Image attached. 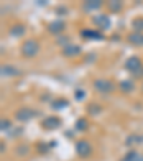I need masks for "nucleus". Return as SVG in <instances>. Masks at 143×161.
I'll return each instance as SVG.
<instances>
[{"label":"nucleus","mask_w":143,"mask_h":161,"mask_svg":"<svg viewBox=\"0 0 143 161\" xmlns=\"http://www.w3.org/2000/svg\"><path fill=\"white\" fill-rule=\"evenodd\" d=\"M39 49H40L39 42L34 39H29V40H26L23 43V46H22V53L26 58H33L37 55Z\"/></svg>","instance_id":"nucleus-1"},{"label":"nucleus","mask_w":143,"mask_h":161,"mask_svg":"<svg viewBox=\"0 0 143 161\" xmlns=\"http://www.w3.org/2000/svg\"><path fill=\"white\" fill-rule=\"evenodd\" d=\"M125 66L127 68V69L132 72V74L136 76L137 74H139V70H142L143 69V66H142V60L139 59L137 56H132V58H129V59L126 60V64H125Z\"/></svg>","instance_id":"nucleus-2"},{"label":"nucleus","mask_w":143,"mask_h":161,"mask_svg":"<svg viewBox=\"0 0 143 161\" xmlns=\"http://www.w3.org/2000/svg\"><path fill=\"white\" fill-rule=\"evenodd\" d=\"M94 89H97L99 92H102V94H107V92H112V91L115 89V86L110 80L97 79L96 82H94Z\"/></svg>","instance_id":"nucleus-3"},{"label":"nucleus","mask_w":143,"mask_h":161,"mask_svg":"<svg viewBox=\"0 0 143 161\" xmlns=\"http://www.w3.org/2000/svg\"><path fill=\"white\" fill-rule=\"evenodd\" d=\"M76 151L80 157H87L92 153V147H90V144L87 141H79L76 144Z\"/></svg>","instance_id":"nucleus-4"},{"label":"nucleus","mask_w":143,"mask_h":161,"mask_svg":"<svg viewBox=\"0 0 143 161\" xmlns=\"http://www.w3.org/2000/svg\"><path fill=\"white\" fill-rule=\"evenodd\" d=\"M33 115V111L29 109V108H20L16 112V119L19 121H29Z\"/></svg>","instance_id":"nucleus-5"},{"label":"nucleus","mask_w":143,"mask_h":161,"mask_svg":"<svg viewBox=\"0 0 143 161\" xmlns=\"http://www.w3.org/2000/svg\"><path fill=\"white\" fill-rule=\"evenodd\" d=\"M127 39H129L130 43L136 45V46H143V33H140V32H135V33H130Z\"/></svg>","instance_id":"nucleus-6"},{"label":"nucleus","mask_w":143,"mask_h":161,"mask_svg":"<svg viewBox=\"0 0 143 161\" xmlns=\"http://www.w3.org/2000/svg\"><path fill=\"white\" fill-rule=\"evenodd\" d=\"M79 53H80V47L76 46V45H66L63 47V55H66V56H76Z\"/></svg>","instance_id":"nucleus-7"},{"label":"nucleus","mask_w":143,"mask_h":161,"mask_svg":"<svg viewBox=\"0 0 143 161\" xmlns=\"http://www.w3.org/2000/svg\"><path fill=\"white\" fill-rule=\"evenodd\" d=\"M60 125V119H57L56 117H49L46 118V119L43 121V127L44 128H52V130H54V128H59Z\"/></svg>","instance_id":"nucleus-8"},{"label":"nucleus","mask_w":143,"mask_h":161,"mask_svg":"<svg viewBox=\"0 0 143 161\" xmlns=\"http://www.w3.org/2000/svg\"><path fill=\"white\" fill-rule=\"evenodd\" d=\"M133 88H135L133 82H132V80H129V79H125V80H122V82H120V89L123 91L125 94L132 92V91H133Z\"/></svg>","instance_id":"nucleus-9"},{"label":"nucleus","mask_w":143,"mask_h":161,"mask_svg":"<svg viewBox=\"0 0 143 161\" xmlns=\"http://www.w3.org/2000/svg\"><path fill=\"white\" fill-rule=\"evenodd\" d=\"M2 75H3V76L4 75H7V76H16V75H19V70L13 66L6 65V66H2Z\"/></svg>","instance_id":"nucleus-10"},{"label":"nucleus","mask_w":143,"mask_h":161,"mask_svg":"<svg viewBox=\"0 0 143 161\" xmlns=\"http://www.w3.org/2000/svg\"><path fill=\"white\" fill-rule=\"evenodd\" d=\"M26 29H24L23 25H14L12 29H10V35L12 36H23Z\"/></svg>","instance_id":"nucleus-11"},{"label":"nucleus","mask_w":143,"mask_h":161,"mask_svg":"<svg viewBox=\"0 0 143 161\" xmlns=\"http://www.w3.org/2000/svg\"><path fill=\"white\" fill-rule=\"evenodd\" d=\"M93 20H94V23H97L100 27H103V29H107L110 26V20L106 16H97Z\"/></svg>","instance_id":"nucleus-12"},{"label":"nucleus","mask_w":143,"mask_h":161,"mask_svg":"<svg viewBox=\"0 0 143 161\" xmlns=\"http://www.w3.org/2000/svg\"><path fill=\"white\" fill-rule=\"evenodd\" d=\"M63 29H64L63 22H53V23H50V26H49V30L52 33H59V32H62Z\"/></svg>","instance_id":"nucleus-13"},{"label":"nucleus","mask_w":143,"mask_h":161,"mask_svg":"<svg viewBox=\"0 0 143 161\" xmlns=\"http://www.w3.org/2000/svg\"><path fill=\"white\" fill-rule=\"evenodd\" d=\"M82 35H83L84 37H89V39H102V35H100L99 32H96V30L86 29L82 32Z\"/></svg>","instance_id":"nucleus-14"},{"label":"nucleus","mask_w":143,"mask_h":161,"mask_svg":"<svg viewBox=\"0 0 143 161\" xmlns=\"http://www.w3.org/2000/svg\"><path fill=\"white\" fill-rule=\"evenodd\" d=\"M109 9L113 12V13H116V12H119L120 9H122V3L120 2H109Z\"/></svg>","instance_id":"nucleus-15"},{"label":"nucleus","mask_w":143,"mask_h":161,"mask_svg":"<svg viewBox=\"0 0 143 161\" xmlns=\"http://www.w3.org/2000/svg\"><path fill=\"white\" fill-rule=\"evenodd\" d=\"M102 6V3L100 2H86V4H84V9L86 10H90V9H99V7Z\"/></svg>","instance_id":"nucleus-16"},{"label":"nucleus","mask_w":143,"mask_h":161,"mask_svg":"<svg viewBox=\"0 0 143 161\" xmlns=\"http://www.w3.org/2000/svg\"><path fill=\"white\" fill-rule=\"evenodd\" d=\"M133 29L136 30V32H140V33H142V30H143V19H135L133 20Z\"/></svg>","instance_id":"nucleus-17"},{"label":"nucleus","mask_w":143,"mask_h":161,"mask_svg":"<svg viewBox=\"0 0 143 161\" xmlns=\"http://www.w3.org/2000/svg\"><path fill=\"white\" fill-rule=\"evenodd\" d=\"M86 127H87V122H86V119H84V118H82V119H79V121H77L76 128H77V130H79V131H83Z\"/></svg>","instance_id":"nucleus-18"},{"label":"nucleus","mask_w":143,"mask_h":161,"mask_svg":"<svg viewBox=\"0 0 143 161\" xmlns=\"http://www.w3.org/2000/svg\"><path fill=\"white\" fill-rule=\"evenodd\" d=\"M135 160H136V153H135V151H130L122 161H135Z\"/></svg>","instance_id":"nucleus-19"},{"label":"nucleus","mask_w":143,"mask_h":161,"mask_svg":"<svg viewBox=\"0 0 143 161\" xmlns=\"http://www.w3.org/2000/svg\"><path fill=\"white\" fill-rule=\"evenodd\" d=\"M7 127H10V122L9 121H6V119H2V130H9Z\"/></svg>","instance_id":"nucleus-20"},{"label":"nucleus","mask_w":143,"mask_h":161,"mask_svg":"<svg viewBox=\"0 0 143 161\" xmlns=\"http://www.w3.org/2000/svg\"><path fill=\"white\" fill-rule=\"evenodd\" d=\"M142 89H143V86H142Z\"/></svg>","instance_id":"nucleus-21"}]
</instances>
